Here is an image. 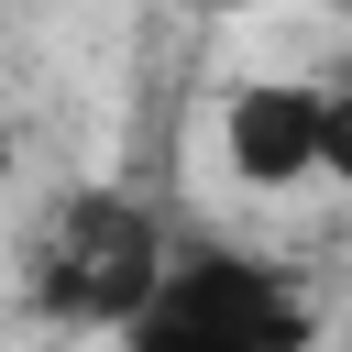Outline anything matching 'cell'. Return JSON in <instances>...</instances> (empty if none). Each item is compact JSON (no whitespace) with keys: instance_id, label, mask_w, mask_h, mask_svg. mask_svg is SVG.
<instances>
[{"instance_id":"cell-1","label":"cell","mask_w":352,"mask_h":352,"mask_svg":"<svg viewBox=\"0 0 352 352\" xmlns=\"http://www.w3.org/2000/svg\"><path fill=\"white\" fill-rule=\"evenodd\" d=\"M165 220L143 209V198H121V187H77L44 231H33V264H22V297H33V319L44 330H99V341H121L132 330V308L154 297V275H165Z\"/></svg>"},{"instance_id":"cell-2","label":"cell","mask_w":352,"mask_h":352,"mask_svg":"<svg viewBox=\"0 0 352 352\" xmlns=\"http://www.w3.org/2000/svg\"><path fill=\"white\" fill-rule=\"evenodd\" d=\"M308 330H319V308L286 264H264L242 242H187V253H165L121 352H308Z\"/></svg>"},{"instance_id":"cell-3","label":"cell","mask_w":352,"mask_h":352,"mask_svg":"<svg viewBox=\"0 0 352 352\" xmlns=\"http://www.w3.org/2000/svg\"><path fill=\"white\" fill-rule=\"evenodd\" d=\"M220 165L242 176V187H308L319 176V88H297V77H253V88H231V110H220Z\"/></svg>"},{"instance_id":"cell-4","label":"cell","mask_w":352,"mask_h":352,"mask_svg":"<svg viewBox=\"0 0 352 352\" xmlns=\"http://www.w3.org/2000/svg\"><path fill=\"white\" fill-rule=\"evenodd\" d=\"M319 176L352 187V88H319Z\"/></svg>"},{"instance_id":"cell-5","label":"cell","mask_w":352,"mask_h":352,"mask_svg":"<svg viewBox=\"0 0 352 352\" xmlns=\"http://www.w3.org/2000/svg\"><path fill=\"white\" fill-rule=\"evenodd\" d=\"M253 11H264V0H253ZM286 11H341V22H352V0H286Z\"/></svg>"},{"instance_id":"cell-6","label":"cell","mask_w":352,"mask_h":352,"mask_svg":"<svg viewBox=\"0 0 352 352\" xmlns=\"http://www.w3.org/2000/svg\"><path fill=\"white\" fill-rule=\"evenodd\" d=\"M0 176H11V121H0Z\"/></svg>"}]
</instances>
